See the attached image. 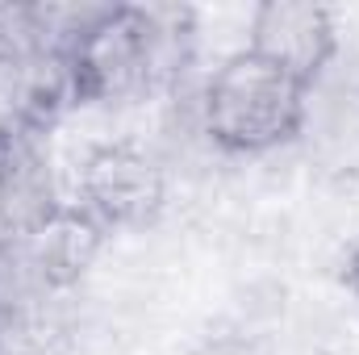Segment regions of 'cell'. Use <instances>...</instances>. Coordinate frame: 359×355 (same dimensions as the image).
<instances>
[{
  "label": "cell",
  "mask_w": 359,
  "mask_h": 355,
  "mask_svg": "<svg viewBox=\"0 0 359 355\" xmlns=\"http://www.w3.org/2000/svg\"><path fill=\"white\" fill-rule=\"evenodd\" d=\"M76 105H126L176 88L192 63V13L159 4L88 8L63 42Z\"/></svg>",
  "instance_id": "6da1fadb"
},
{
  "label": "cell",
  "mask_w": 359,
  "mask_h": 355,
  "mask_svg": "<svg viewBox=\"0 0 359 355\" xmlns=\"http://www.w3.org/2000/svg\"><path fill=\"white\" fill-rule=\"evenodd\" d=\"M309 88L247 46L222 59L196 92V126L226 155H268L305 134Z\"/></svg>",
  "instance_id": "7a4b0ae2"
},
{
  "label": "cell",
  "mask_w": 359,
  "mask_h": 355,
  "mask_svg": "<svg viewBox=\"0 0 359 355\" xmlns=\"http://www.w3.org/2000/svg\"><path fill=\"white\" fill-rule=\"evenodd\" d=\"M76 205L109 234L147 230L168 205L163 163L134 142H100L76 168Z\"/></svg>",
  "instance_id": "3957f363"
},
{
  "label": "cell",
  "mask_w": 359,
  "mask_h": 355,
  "mask_svg": "<svg viewBox=\"0 0 359 355\" xmlns=\"http://www.w3.org/2000/svg\"><path fill=\"white\" fill-rule=\"evenodd\" d=\"M247 51L313 88L339 59V21L309 0H268L247 21Z\"/></svg>",
  "instance_id": "277c9868"
},
{
  "label": "cell",
  "mask_w": 359,
  "mask_h": 355,
  "mask_svg": "<svg viewBox=\"0 0 359 355\" xmlns=\"http://www.w3.org/2000/svg\"><path fill=\"white\" fill-rule=\"evenodd\" d=\"M59 176L50 168L42 134L25 126L0 147V239H25L63 209Z\"/></svg>",
  "instance_id": "5b68a950"
},
{
  "label": "cell",
  "mask_w": 359,
  "mask_h": 355,
  "mask_svg": "<svg viewBox=\"0 0 359 355\" xmlns=\"http://www.w3.org/2000/svg\"><path fill=\"white\" fill-rule=\"evenodd\" d=\"M84 13H63L50 4H0V84L25 72L38 55L63 46Z\"/></svg>",
  "instance_id": "8992f818"
},
{
  "label": "cell",
  "mask_w": 359,
  "mask_h": 355,
  "mask_svg": "<svg viewBox=\"0 0 359 355\" xmlns=\"http://www.w3.org/2000/svg\"><path fill=\"white\" fill-rule=\"evenodd\" d=\"M67 326L55 309V297L17 301L0 309V355H63Z\"/></svg>",
  "instance_id": "52a82bcc"
},
{
  "label": "cell",
  "mask_w": 359,
  "mask_h": 355,
  "mask_svg": "<svg viewBox=\"0 0 359 355\" xmlns=\"http://www.w3.org/2000/svg\"><path fill=\"white\" fill-rule=\"evenodd\" d=\"M347 288H351V297L359 301V243H355V251L347 255Z\"/></svg>",
  "instance_id": "ba28073f"
}]
</instances>
